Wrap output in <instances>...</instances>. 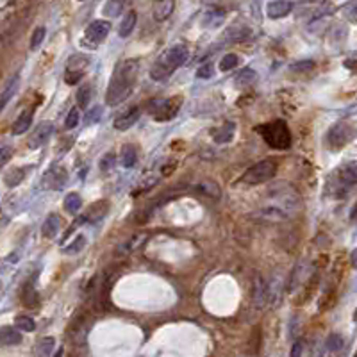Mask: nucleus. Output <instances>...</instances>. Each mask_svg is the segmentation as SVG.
<instances>
[{
	"label": "nucleus",
	"mask_w": 357,
	"mask_h": 357,
	"mask_svg": "<svg viewBox=\"0 0 357 357\" xmlns=\"http://www.w3.org/2000/svg\"><path fill=\"white\" fill-rule=\"evenodd\" d=\"M300 207V193L290 182L280 180V182H273L266 189L257 216L263 220H268V222H284V220L295 218Z\"/></svg>",
	"instance_id": "nucleus-1"
},
{
	"label": "nucleus",
	"mask_w": 357,
	"mask_h": 357,
	"mask_svg": "<svg viewBox=\"0 0 357 357\" xmlns=\"http://www.w3.org/2000/svg\"><path fill=\"white\" fill-rule=\"evenodd\" d=\"M139 63L136 59H125L114 70L111 77L109 88L106 93V102L109 106H118L124 100H127L134 91V84L138 81Z\"/></svg>",
	"instance_id": "nucleus-2"
},
{
	"label": "nucleus",
	"mask_w": 357,
	"mask_h": 357,
	"mask_svg": "<svg viewBox=\"0 0 357 357\" xmlns=\"http://www.w3.org/2000/svg\"><path fill=\"white\" fill-rule=\"evenodd\" d=\"M189 59V50L186 45L177 43V45L170 46V49L163 50L159 54V57L156 59V63L150 68V77L154 81H166L177 68L182 66L186 61Z\"/></svg>",
	"instance_id": "nucleus-3"
},
{
	"label": "nucleus",
	"mask_w": 357,
	"mask_h": 357,
	"mask_svg": "<svg viewBox=\"0 0 357 357\" xmlns=\"http://www.w3.org/2000/svg\"><path fill=\"white\" fill-rule=\"evenodd\" d=\"M255 131L261 134V138L266 141V145L277 150H286L291 147V132L288 129V124L284 120H275L270 124L259 125Z\"/></svg>",
	"instance_id": "nucleus-4"
},
{
	"label": "nucleus",
	"mask_w": 357,
	"mask_h": 357,
	"mask_svg": "<svg viewBox=\"0 0 357 357\" xmlns=\"http://www.w3.org/2000/svg\"><path fill=\"white\" fill-rule=\"evenodd\" d=\"M179 109H180V97H174V99H156L147 104L149 114L157 122L172 120L179 113Z\"/></svg>",
	"instance_id": "nucleus-5"
},
{
	"label": "nucleus",
	"mask_w": 357,
	"mask_h": 357,
	"mask_svg": "<svg viewBox=\"0 0 357 357\" xmlns=\"http://www.w3.org/2000/svg\"><path fill=\"white\" fill-rule=\"evenodd\" d=\"M275 174H277V163L272 159H265L248 168L243 174V177H241V182L250 184V186H257V184L268 182Z\"/></svg>",
	"instance_id": "nucleus-6"
},
{
	"label": "nucleus",
	"mask_w": 357,
	"mask_h": 357,
	"mask_svg": "<svg viewBox=\"0 0 357 357\" xmlns=\"http://www.w3.org/2000/svg\"><path fill=\"white\" fill-rule=\"evenodd\" d=\"M109 31H111V23L107 20L91 21V23L88 25V29H86L84 38L81 39L82 46H86V49H89V50H95L97 46L107 38Z\"/></svg>",
	"instance_id": "nucleus-7"
},
{
	"label": "nucleus",
	"mask_w": 357,
	"mask_h": 357,
	"mask_svg": "<svg viewBox=\"0 0 357 357\" xmlns=\"http://www.w3.org/2000/svg\"><path fill=\"white\" fill-rule=\"evenodd\" d=\"M355 131L348 122H338L332 127L329 129V134H327V143L332 150H340L343 149L345 145L354 139Z\"/></svg>",
	"instance_id": "nucleus-8"
},
{
	"label": "nucleus",
	"mask_w": 357,
	"mask_h": 357,
	"mask_svg": "<svg viewBox=\"0 0 357 357\" xmlns=\"http://www.w3.org/2000/svg\"><path fill=\"white\" fill-rule=\"evenodd\" d=\"M54 131H56V129H54L52 122H41V124L32 131L31 138H29V149L34 150V149H39V147L46 145V141L52 138Z\"/></svg>",
	"instance_id": "nucleus-9"
},
{
	"label": "nucleus",
	"mask_w": 357,
	"mask_h": 357,
	"mask_svg": "<svg viewBox=\"0 0 357 357\" xmlns=\"http://www.w3.org/2000/svg\"><path fill=\"white\" fill-rule=\"evenodd\" d=\"M293 11V2L290 0H273L266 6V14L272 20H279V18H284Z\"/></svg>",
	"instance_id": "nucleus-10"
},
{
	"label": "nucleus",
	"mask_w": 357,
	"mask_h": 357,
	"mask_svg": "<svg viewBox=\"0 0 357 357\" xmlns=\"http://www.w3.org/2000/svg\"><path fill=\"white\" fill-rule=\"evenodd\" d=\"M107 209H109V205H107L106 200L95 202V204H93L91 207H89L88 211L81 216V222L82 223H97V222H100V220L107 215Z\"/></svg>",
	"instance_id": "nucleus-11"
},
{
	"label": "nucleus",
	"mask_w": 357,
	"mask_h": 357,
	"mask_svg": "<svg viewBox=\"0 0 357 357\" xmlns=\"http://www.w3.org/2000/svg\"><path fill=\"white\" fill-rule=\"evenodd\" d=\"M175 9V0H154L152 14L156 21H164L172 16Z\"/></svg>",
	"instance_id": "nucleus-12"
},
{
	"label": "nucleus",
	"mask_w": 357,
	"mask_h": 357,
	"mask_svg": "<svg viewBox=\"0 0 357 357\" xmlns=\"http://www.w3.org/2000/svg\"><path fill=\"white\" fill-rule=\"evenodd\" d=\"M138 118H139V107H131L127 113L120 114V116L114 120L113 127L116 129V131L124 132V131H127V129H131L132 125L138 122Z\"/></svg>",
	"instance_id": "nucleus-13"
},
{
	"label": "nucleus",
	"mask_w": 357,
	"mask_h": 357,
	"mask_svg": "<svg viewBox=\"0 0 357 357\" xmlns=\"http://www.w3.org/2000/svg\"><path fill=\"white\" fill-rule=\"evenodd\" d=\"M266 302H268V284L265 282L261 275H257L254 282V305L261 309L265 307Z\"/></svg>",
	"instance_id": "nucleus-14"
},
{
	"label": "nucleus",
	"mask_w": 357,
	"mask_h": 357,
	"mask_svg": "<svg viewBox=\"0 0 357 357\" xmlns=\"http://www.w3.org/2000/svg\"><path fill=\"white\" fill-rule=\"evenodd\" d=\"M338 177H340V182L345 184V186H354L357 184V161H348L338 172Z\"/></svg>",
	"instance_id": "nucleus-15"
},
{
	"label": "nucleus",
	"mask_w": 357,
	"mask_h": 357,
	"mask_svg": "<svg viewBox=\"0 0 357 357\" xmlns=\"http://www.w3.org/2000/svg\"><path fill=\"white\" fill-rule=\"evenodd\" d=\"M66 179H68L66 170H64L63 166H57V168H54V170L49 172L45 184L50 187V189H63L64 184H66Z\"/></svg>",
	"instance_id": "nucleus-16"
},
{
	"label": "nucleus",
	"mask_w": 357,
	"mask_h": 357,
	"mask_svg": "<svg viewBox=\"0 0 357 357\" xmlns=\"http://www.w3.org/2000/svg\"><path fill=\"white\" fill-rule=\"evenodd\" d=\"M32 114H34V111H32V109L21 111L20 116H18L16 122L13 124L11 132H13L14 136H20V134H23V132H27L29 127H31V124H32Z\"/></svg>",
	"instance_id": "nucleus-17"
},
{
	"label": "nucleus",
	"mask_w": 357,
	"mask_h": 357,
	"mask_svg": "<svg viewBox=\"0 0 357 357\" xmlns=\"http://www.w3.org/2000/svg\"><path fill=\"white\" fill-rule=\"evenodd\" d=\"M234 131H236V125H234L232 122H227V124H223L222 127L211 131V136H212V139H215V143L222 145V143H229L230 139H232Z\"/></svg>",
	"instance_id": "nucleus-18"
},
{
	"label": "nucleus",
	"mask_w": 357,
	"mask_h": 357,
	"mask_svg": "<svg viewBox=\"0 0 357 357\" xmlns=\"http://www.w3.org/2000/svg\"><path fill=\"white\" fill-rule=\"evenodd\" d=\"M21 334H20V329L18 327H2L0 330V341H2L4 347H14V345H20L21 343Z\"/></svg>",
	"instance_id": "nucleus-19"
},
{
	"label": "nucleus",
	"mask_w": 357,
	"mask_h": 357,
	"mask_svg": "<svg viewBox=\"0 0 357 357\" xmlns=\"http://www.w3.org/2000/svg\"><path fill=\"white\" fill-rule=\"evenodd\" d=\"M18 84H20V77H18V75H14V77H9V79H7L6 84H4V88H2V97H0V107H2V109L7 106V102H9L11 97H13L14 93H16Z\"/></svg>",
	"instance_id": "nucleus-20"
},
{
	"label": "nucleus",
	"mask_w": 357,
	"mask_h": 357,
	"mask_svg": "<svg viewBox=\"0 0 357 357\" xmlns=\"http://www.w3.org/2000/svg\"><path fill=\"white\" fill-rule=\"evenodd\" d=\"M59 227H61L59 216L49 215V218L45 220V223H43V227H41V234L45 237H49V240H52V237H56L57 232H59Z\"/></svg>",
	"instance_id": "nucleus-21"
},
{
	"label": "nucleus",
	"mask_w": 357,
	"mask_h": 357,
	"mask_svg": "<svg viewBox=\"0 0 357 357\" xmlns=\"http://www.w3.org/2000/svg\"><path fill=\"white\" fill-rule=\"evenodd\" d=\"M138 161V149L134 145H125L120 154V163L124 168H132Z\"/></svg>",
	"instance_id": "nucleus-22"
},
{
	"label": "nucleus",
	"mask_w": 357,
	"mask_h": 357,
	"mask_svg": "<svg viewBox=\"0 0 357 357\" xmlns=\"http://www.w3.org/2000/svg\"><path fill=\"white\" fill-rule=\"evenodd\" d=\"M136 21H138L136 11H129L127 16L122 20L120 27H118V34H120L122 38H127V36H131V32L134 31V27H136Z\"/></svg>",
	"instance_id": "nucleus-23"
},
{
	"label": "nucleus",
	"mask_w": 357,
	"mask_h": 357,
	"mask_svg": "<svg viewBox=\"0 0 357 357\" xmlns=\"http://www.w3.org/2000/svg\"><path fill=\"white\" fill-rule=\"evenodd\" d=\"M255 79H257L255 70H252V68H243V70L234 77V84H236L237 88H247V86H250Z\"/></svg>",
	"instance_id": "nucleus-24"
},
{
	"label": "nucleus",
	"mask_w": 357,
	"mask_h": 357,
	"mask_svg": "<svg viewBox=\"0 0 357 357\" xmlns=\"http://www.w3.org/2000/svg\"><path fill=\"white\" fill-rule=\"evenodd\" d=\"M197 189L200 191L202 195H205V197L209 198H220V195H222V191H220V186L216 182H212V180H204V182L197 184Z\"/></svg>",
	"instance_id": "nucleus-25"
},
{
	"label": "nucleus",
	"mask_w": 357,
	"mask_h": 357,
	"mask_svg": "<svg viewBox=\"0 0 357 357\" xmlns=\"http://www.w3.org/2000/svg\"><path fill=\"white\" fill-rule=\"evenodd\" d=\"M82 207V198L79 193H68L64 197V211L70 215H77V211Z\"/></svg>",
	"instance_id": "nucleus-26"
},
{
	"label": "nucleus",
	"mask_w": 357,
	"mask_h": 357,
	"mask_svg": "<svg viewBox=\"0 0 357 357\" xmlns=\"http://www.w3.org/2000/svg\"><path fill=\"white\" fill-rule=\"evenodd\" d=\"M25 172H27V168H13V170L7 172V174H6V177H4V182H6L9 187L18 186V184H20L21 180L25 179Z\"/></svg>",
	"instance_id": "nucleus-27"
},
{
	"label": "nucleus",
	"mask_w": 357,
	"mask_h": 357,
	"mask_svg": "<svg viewBox=\"0 0 357 357\" xmlns=\"http://www.w3.org/2000/svg\"><path fill=\"white\" fill-rule=\"evenodd\" d=\"M122 11H124V0H107L102 13H104V16L114 18V16H120Z\"/></svg>",
	"instance_id": "nucleus-28"
},
{
	"label": "nucleus",
	"mask_w": 357,
	"mask_h": 357,
	"mask_svg": "<svg viewBox=\"0 0 357 357\" xmlns=\"http://www.w3.org/2000/svg\"><path fill=\"white\" fill-rule=\"evenodd\" d=\"M54 347H56V340L54 338H41V340L38 341V345H36V355H50L54 350Z\"/></svg>",
	"instance_id": "nucleus-29"
},
{
	"label": "nucleus",
	"mask_w": 357,
	"mask_h": 357,
	"mask_svg": "<svg viewBox=\"0 0 357 357\" xmlns=\"http://www.w3.org/2000/svg\"><path fill=\"white\" fill-rule=\"evenodd\" d=\"M248 34H250V29L245 27V25H237V27H230L229 31H227L225 38L232 39V41H241V39L248 38Z\"/></svg>",
	"instance_id": "nucleus-30"
},
{
	"label": "nucleus",
	"mask_w": 357,
	"mask_h": 357,
	"mask_svg": "<svg viewBox=\"0 0 357 357\" xmlns=\"http://www.w3.org/2000/svg\"><path fill=\"white\" fill-rule=\"evenodd\" d=\"M14 327H18L20 330L23 332H34L36 330V323L31 316H25V315H20L16 320H14Z\"/></svg>",
	"instance_id": "nucleus-31"
},
{
	"label": "nucleus",
	"mask_w": 357,
	"mask_h": 357,
	"mask_svg": "<svg viewBox=\"0 0 357 357\" xmlns=\"http://www.w3.org/2000/svg\"><path fill=\"white\" fill-rule=\"evenodd\" d=\"M147 234H136L132 240H129L127 243H124V247L120 248V252H124V254H129V252H132V250H136V248L139 247V245H143L147 241Z\"/></svg>",
	"instance_id": "nucleus-32"
},
{
	"label": "nucleus",
	"mask_w": 357,
	"mask_h": 357,
	"mask_svg": "<svg viewBox=\"0 0 357 357\" xmlns=\"http://www.w3.org/2000/svg\"><path fill=\"white\" fill-rule=\"evenodd\" d=\"M86 247V237L82 236H77L74 241L70 243V247H64L63 248V254H66V255H74V254H79V252L82 250V248Z\"/></svg>",
	"instance_id": "nucleus-33"
},
{
	"label": "nucleus",
	"mask_w": 357,
	"mask_h": 357,
	"mask_svg": "<svg viewBox=\"0 0 357 357\" xmlns=\"http://www.w3.org/2000/svg\"><path fill=\"white\" fill-rule=\"evenodd\" d=\"M315 66H316V63L313 59H302V61H297V63L291 64L290 70L295 72V74H307V72H311Z\"/></svg>",
	"instance_id": "nucleus-34"
},
{
	"label": "nucleus",
	"mask_w": 357,
	"mask_h": 357,
	"mask_svg": "<svg viewBox=\"0 0 357 357\" xmlns=\"http://www.w3.org/2000/svg\"><path fill=\"white\" fill-rule=\"evenodd\" d=\"M89 102H91V86H82L77 91V104L79 107H88Z\"/></svg>",
	"instance_id": "nucleus-35"
},
{
	"label": "nucleus",
	"mask_w": 357,
	"mask_h": 357,
	"mask_svg": "<svg viewBox=\"0 0 357 357\" xmlns=\"http://www.w3.org/2000/svg\"><path fill=\"white\" fill-rule=\"evenodd\" d=\"M114 163H116V156H114V152H107L102 156V159H100L99 163V168L100 172H104V174H107V172H111L114 168Z\"/></svg>",
	"instance_id": "nucleus-36"
},
{
	"label": "nucleus",
	"mask_w": 357,
	"mask_h": 357,
	"mask_svg": "<svg viewBox=\"0 0 357 357\" xmlns=\"http://www.w3.org/2000/svg\"><path fill=\"white\" fill-rule=\"evenodd\" d=\"M237 63H240V57H237L236 54H227V56H223L222 61H220V70L229 72V70H232V68H236Z\"/></svg>",
	"instance_id": "nucleus-37"
},
{
	"label": "nucleus",
	"mask_w": 357,
	"mask_h": 357,
	"mask_svg": "<svg viewBox=\"0 0 357 357\" xmlns=\"http://www.w3.org/2000/svg\"><path fill=\"white\" fill-rule=\"evenodd\" d=\"M343 16L352 23H357V0H350L343 6Z\"/></svg>",
	"instance_id": "nucleus-38"
},
{
	"label": "nucleus",
	"mask_w": 357,
	"mask_h": 357,
	"mask_svg": "<svg viewBox=\"0 0 357 357\" xmlns=\"http://www.w3.org/2000/svg\"><path fill=\"white\" fill-rule=\"evenodd\" d=\"M36 302H38V293H36L34 288H32V282L25 284V290H23V304H25V305H31V307H34Z\"/></svg>",
	"instance_id": "nucleus-39"
},
{
	"label": "nucleus",
	"mask_w": 357,
	"mask_h": 357,
	"mask_svg": "<svg viewBox=\"0 0 357 357\" xmlns=\"http://www.w3.org/2000/svg\"><path fill=\"white\" fill-rule=\"evenodd\" d=\"M343 338L340 336V334H330L329 338H327V348H329L330 352H338L343 348Z\"/></svg>",
	"instance_id": "nucleus-40"
},
{
	"label": "nucleus",
	"mask_w": 357,
	"mask_h": 357,
	"mask_svg": "<svg viewBox=\"0 0 357 357\" xmlns=\"http://www.w3.org/2000/svg\"><path fill=\"white\" fill-rule=\"evenodd\" d=\"M45 34H46L45 27H36V31L32 32V38H31V49L32 50H36L39 45H41L43 39H45Z\"/></svg>",
	"instance_id": "nucleus-41"
},
{
	"label": "nucleus",
	"mask_w": 357,
	"mask_h": 357,
	"mask_svg": "<svg viewBox=\"0 0 357 357\" xmlns=\"http://www.w3.org/2000/svg\"><path fill=\"white\" fill-rule=\"evenodd\" d=\"M79 120H81V114H79L77 107H74V109H70V113H68L66 122H64V127H66V129H75L79 125Z\"/></svg>",
	"instance_id": "nucleus-42"
},
{
	"label": "nucleus",
	"mask_w": 357,
	"mask_h": 357,
	"mask_svg": "<svg viewBox=\"0 0 357 357\" xmlns=\"http://www.w3.org/2000/svg\"><path fill=\"white\" fill-rule=\"evenodd\" d=\"M212 74H215V68H212L211 63L202 64V66H198V70H197L198 79H209V77H212Z\"/></svg>",
	"instance_id": "nucleus-43"
},
{
	"label": "nucleus",
	"mask_w": 357,
	"mask_h": 357,
	"mask_svg": "<svg viewBox=\"0 0 357 357\" xmlns=\"http://www.w3.org/2000/svg\"><path fill=\"white\" fill-rule=\"evenodd\" d=\"M11 154H13V149H9L7 145L0 147V164H2V166H6V163L11 157Z\"/></svg>",
	"instance_id": "nucleus-44"
},
{
	"label": "nucleus",
	"mask_w": 357,
	"mask_h": 357,
	"mask_svg": "<svg viewBox=\"0 0 357 357\" xmlns=\"http://www.w3.org/2000/svg\"><path fill=\"white\" fill-rule=\"evenodd\" d=\"M100 114H102V109H100V107H95L93 111H89L88 118H86V124H93V122L100 120Z\"/></svg>",
	"instance_id": "nucleus-45"
},
{
	"label": "nucleus",
	"mask_w": 357,
	"mask_h": 357,
	"mask_svg": "<svg viewBox=\"0 0 357 357\" xmlns=\"http://www.w3.org/2000/svg\"><path fill=\"white\" fill-rule=\"evenodd\" d=\"M302 348H304V341H297V343L293 345V350H291V355L293 357H297V355H300L302 354Z\"/></svg>",
	"instance_id": "nucleus-46"
},
{
	"label": "nucleus",
	"mask_w": 357,
	"mask_h": 357,
	"mask_svg": "<svg viewBox=\"0 0 357 357\" xmlns=\"http://www.w3.org/2000/svg\"><path fill=\"white\" fill-rule=\"evenodd\" d=\"M350 263H352V266H354V268H357V248L350 254Z\"/></svg>",
	"instance_id": "nucleus-47"
},
{
	"label": "nucleus",
	"mask_w": 357,
	"mask_h": 357,
	"mask_svg": "<svg viewBox=\"0 0 357 357\" xmlns=\"http://www.w3.org/2000/svg\"><path fill=\"white\" fill-rule=\"evenodd\" d=\"M302 2H323V0H302Z\"/></svg>",
	"instance_id": "nucleus-48"
},
{
	"label": "nucleus",
	"mask_w": 357,
	"mask_h": 357,
	"mask_svg": "<svg viewBox=\"0 0 357 357\" xmlns=\"http://www.w3.org/2000/svg\"><path fill=\"white\" fill-rule=\"evenodd\" d=\"M7 2H9V0H2V9H4V7H6V6H7Z\"/></svg>",
	"instance_id": "nucleus-49"
},
{
	"label": "nucleus",
	"mask_w": 357,
	"mask_h": 357,
	"mask_svg": "<svg viewBox=\"0 0 357 357\" xmlns=\"http://www.w3.org/2000/svg\"><path fill=\"white\" fill-rule=\"evenodd\" d=\"M79 2H84V0H79Z\"/></svg>",
	"instance_id": "nucleus-50"
}]
</instances>
